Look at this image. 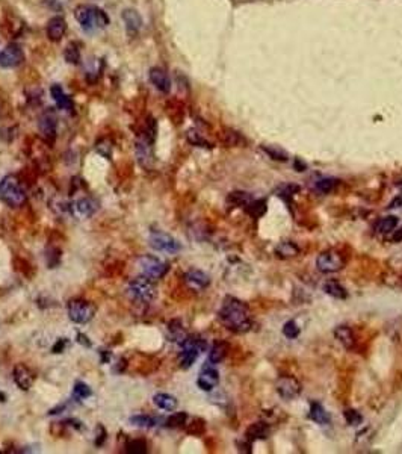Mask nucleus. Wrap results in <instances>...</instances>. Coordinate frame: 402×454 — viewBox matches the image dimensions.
Segmentation results:
<instances>
[{"mask_svg":"<svg viewBox=\"0 0 402 454\" xmlns=\"http://www.w3.org/2000/svg\"><path fill=\"white\" fill-rule=\"evenodd\" d=\"M56 126H58L56 112L53 109L44 111L38 120V127H40L41 135L47 139H53L56 136Z\"/></svg>","mask_w":402,"mask_h":454,"instance_id":"12","label":"nucleus"},{"mask_svg":"<svg viewBox=\"0 0 402 454\" xmlns=\"http://www.w3.org/2000/svg\"><path fill=\"white\" fill-rule=\"evenodd\" d=\"M97 429L100 431V434H99V438L96 439V445H97V447H101V445H103V441L106 439V430L103 429V426H99Z\"/></svg>","mask_w":402,"mask_h":454,"instance_id":"45","label":"nucleus"},{"mask_svg":"<svg viewBox=\"0 0 402 454\" xmlns=\"http://www.w3.org/2000/svg\"><path fill=\"white\" fill-rule=\"evenodd\" d=\"M50 94L51 97H53V100H54V103H56V106H58L59 109H62V111H71V108H73V101H71V99L64 93L62 86H59V85H53L50 88Z\"/></svg>","mask_w":402,"mask_h":454,"instance_id":"21","label":"nucleus"},{"mask_svg":"<svg viewBox=\"0 0 402 454\" xmlns=\"http://www.w3.org/2000/svg\"><path fill=\"white\" fill-rule=\"evenodd\" d=\"M245 209L252 218H260L266 212V200H251Z\"/></svg>","mask_w":402,"mask_h":454,"instance_id":"32","label":"nucleus"},{"mask_svg":"<svg viewBox=\"0 0 402 454\" xmlns=\"http://www.w3.org/2000/svg\"><path fill=\"white\" fill-rule=\"evenodd\" d=\"M345 420L350 426H358L363 423V416L357 410H352V409L345 412Z\"/></svg>","mask_w":402,"mask_h":454,"instance_id":"43","label":"nucleus"},{"mask_svg":"<svg viewBox=\"0 0 402 454\" xmlns=\"http://www.w3.org/2000/svg\"><path fill=\"white\" fill-rule=\"evenodd\" d=\"M73 211H75V214L77 217L88 218V217H91L97 211V203L94 202L93 199H80L79 202L75 203Z\"/></svg>","mask_w":402,"mask_h":454,"instance_id":"22","label":"nucleus"},{"mask_svg":"<svg viewBox=\"0 0 402 454\" xmlns=\"http://www.w3.org/2000/svg\"><path fill=\"white\" fill-rule=\"evenodd\" d=\"M76 20L79 22V25L82 26V29L91 32L96 29H104L109 25V17L106 15V12L94 5H80L75 9Z\"/></svg>","mask_w":402,"mask_h":454,"instance_id":"2","label":"nucleus"},{"mask_svg":"<svg viewBox=\"0 0 402 454\" xmlns=\"http://www.w3.org/2000/svg\"><path fill=\"white\" fill-rule=\"evenodd\" d=\"M337 183H339L337 179L325 177V179H321V180L316 182V189H318L319 193H322V194H330V193L336 188Z\"/></svg>","mask_w":402,"mask_h":454,"instance_id":"35","label":"nucleus"},{"mask_svg":"<svg viewBox=\"0 0 402 454\" xmlns=\"http://www.w3.org/2000/svg\"><path fill=\"white\" fill-rule=\"evenodd\" d=\"M14 381L17 383V386L23 391H29L35 381V376L32 374V371L25 366V365H17L14 368Z\"/></svg>","mask_w":402,"mask_h":454,"instance_id":"17","label":"nucleus"},{"mask_svg":"<svg viewBox=\"0 0 402 454\" xmlns=\"http://www.w3.org/2000/svg\"><path fill=\"white\" fill-rule=\"evenodd\" d=\"M220 383V374L215 368L212 366H204L201 370L200 376L197 378V385L200 388L201 391H206V392H210L213 388H216Z\"/></svg>","mask_w":402,"mask_h":454,"instance_id":"13","label":"nucleus"},{"mask_svg":"<svg viewBox=\"0 0 402 454\" xmlns=\"http://www.w3.org/2000/svg\"><path fill=\"white\" fill-rule=\"evenodd\" d=\"M129 423L135 427H139V429H150L157 424V420L153 416H149V415H135L129 420Z\"/></svg>","mask_w":402,"mask_h":454,"instance_id":"30","label":"nucleus"},{"mask_svg":"<svg viewBox=\"0 0 402 454\" xmlns=\"http://www.w3.org/2000/svg\"><path fill=\"white\" fill-rule=\"evenodd\" d=\"M138 265H139V270L142 271V274L147 278H150L151 282L162 278L170 270V265L167 262L160 260L159 257L150 256V254L139 257Z\"/></svg>","mask_w":402,"mask_h":454,"instance_id":"6","label":"nucleus"},{"mask_svg":"<svg viewBox=\"0 0 402 454\" xmlns=\"http://www.w3.org/2000/svg\"><path fill=\"white\" fill-rule=\"evenodd\" d=\"M308 416H310L312 421H315L316 424H321V426H327V424H330V421H331L328 412L322 407V404L316 403V401H313V403L310 404V413H308Z\"/></svg>","mask_w":402,"mask_h":454,"instance_id":"23","label":"nucleus"},{"mask_svg":"<svg viewBox=\"0 0 402 454\" xmlns=\"http://www.w3.org/2000/svg\"><path fill=\"white\" fill-rule=\"evenodd\" d=\"M398 224H399L398 217H395V215L384 217L382 220H379V223L377 224V230L379 233H390V232H395Z\"/></svg>","mask_w":402,"mask_h":454,"instance_id":"31","label":"nucleus"},{"mask_svg":"<svg viewBox=\"0 0 402 454\" xmlns=\"http://www.w3.org/2000/svg\"><path fill=\"white\" fill-rule=\"evenodd\" d=\"M262 150L265 151L271 159L278 161V162H286L289 159L287 153L283 150V149L277 147V146H262Z\"/></svg>","mask_w":402,"mask_h":454,"instance_id":"33","label":"nucleus"},{"mask_svg":"<svg viewBox=\"0 0 402 454\" xmlns=\"http://www.w3.org/2000/svg\"><path fill=\"white\" fill-rule=\"evenodd\" d=\"M251 196L242 191H234L231 194H228L227 197V204L230 207H247V204L251 202Z\"/></svg>","mask_w":402,"mask_h":454,"instance_id":"29","label":"nucleus"},{"mask_svg":"<svg viewBox=\"0 0 402 454\" xmlns=\"http://www.w3.org/2000/svg\"><path fill=\"white\" fill-rule=\"evenodd\" d=\"M65 30H67V22L61 17V15H56V17H51L47 23V37L50 41H61L62 37L65 35Z\"/></svg>","mask_w":402,"mask_h":454,"instance_id":"16","label":"nucleus"},{"mask_svg":"<svg viewBox=\"0 0 402 454\" xmlns=\"http://www.w3.org/2000/svg\"><path fill=\"white\" fill-rule=\"evenodd\" d=\"M276 254L277 257H280V259H292V257L300 254V247L297 244L290 242V241H284V242L277 246Z\"/></svg>","mask_w":402,"mask_h":454,"instance_id":"27","label":"nucleus"},{"mask_svg":"<svg viewBox=\"0 0 402 454\" xmlns=\"http://www.w3.org/2000/svg\"><path fill=\"white\" fill-rule=\"evenodd\" d=\"M126 448H127V453H132V454L147 453V444H145L144 439H133V441H129Z\"/></svg>","mask_w":402,"mask_h":454,"instance_id":"37","label":"nucleus"},{"mask_svg":"<svg viewBox=\"0 0 402 454\" xmlns=\"http://www.w3.org/2000/svg\"><path fill=\"white\" fill-rule=\"evenodd\" d=\"M168 336H170V341L173 342H177V344H183L188 338L185 328L181 327V321L180 320H173L170 321L168 324Z\"/></svg>","mask_w":402,"mask_h":454,"instance_id":"26","label":"nucleus"},{"mask_svg":"<svg viewBox=\"0 0 402 454\" xmlns=\"http://www.w3.org/2000/svg\"><path fill=\"white\" fill-rule=\"evenodd\" d=\"M0 199L12 207H20L26 202L25 191L22 189L15 176H6L0 182Z\"/></svg>","mask_w":402,"mask_h":454,"instance_id":"3","label":"nucleus"},{"mask_svg":"<svg viewBox=\"0 0 402 454\" xmlns=\"http://www.w3.org/2000/svg\"><path fill=\"white\" fill-rule=\"evenodd\" d=\"M269 434V426L263 421H257V423H252L251 426L247 429V433H245V439L248 442H254V441H262V439H266Z\"/></svg>","mask_w":402,"mask_h":454,"instance_id":"19","label":"nucleus"},{"mask_svg":"<svg viewBox=\"0 0 402 454\" xmlns=\"http://www.w3.org/2000/svg\"><path fill=\"white\" fill-rule=\"evenodd\" d=\"M277 394L283 398V400H294L301 394V383L295 377L290 376H283L277 380L276 385Z\"/></svg>","mask_w":402,"mask_h":454,"instance_id":"10","label":"nucleus"},{"mask_svg":"<svg viewBox=\"0 0 402 454\" xmlns=\"http://www.w3.org/2000/svg\"><path fill=\"white\" fill-rule=\"evenodd\" d=\"M185 282H186V285L191 289H194V291H203V289H206L210 285V277L204 271H201V270H189L185 274Z\"/></svg>","mask_w":402,"mask_h":454,"instance_id":"14","label":"nucleus"},{"mask_svg":"<svg viewBox=\"0 0 402 454\" xmlns=\"http://www.w3.org/2000/svg\"><path fill=\"white\" fill-rule=\"evenodd\" d=\"M77 341H79L80 344H85L86 347H91V342H89L88 338H86L85 335H82V333H77Z\"/></svg>","mask_w":402,"mask_h":454,"instance_id":"47","label":"nucleus"},{"mask_svg":"<svg viewBox=\"0 0 402 454\" xmlns=\"http://www.w3.org/2000/svg\"><path fill=\"white\" fill-rule=\"evenodd\" d=\"M227 353H228V345L226 342H216L213 344V347L209 352V363L210 365H218L226 359Z\"/></svg>","mask_w":402,"mask_h":454,"instance_id":"28","label":"nucleus"},{"mask_svg":"<svg viewBox=\"0 0 402 454\" xmlns=\"http://www.w3.org/2000/svg\"><path fill=\"white\" fill-rule=\"evenodd\" d=\"M218 320L230 331L245 333L252 327V318L250 307L242 300L227 295L218 310Z\"/></svg>","mask_w":402,"mask_h":454,"instance_id":"1","label":"nucleus"},{"mask_svg":"<svg viewBox=\"0 0 402 454\" xmlns=\"http://www.w3.org/2000/svg\"><path fill=\"white\" fill-rule=\"evenodd\" d=\"M150 80L151 83L160 91V93H170L171 90V80H170V76L168 73L160 68V67H153L150 70Z\"/></svg>","mask_w":402,"mask_h":454,"instance_id":"15","label":"nucleus"},{"mask_svg":"<svg viewBox=\"0 0 402 454\" xmlns=\"http://www.w3.org/2000/svg\"><path fill=\"white\" fill-rule=\"evenodd\" d=\"M183 350L180 353V357H178V362H180V368L183 370H188L191 368L197 357L200 356V353L203 350H206V341H203L200 338H191L188 336L186 341L181 344Z\"/></svg>","mask_w":402,"mask_h":454,"instance_id":"4","label":"nucleus"},{"mask_svg":"<svg viewBox=\"0 0 402 454\" xmlns=\"http://www.w3.org/2000/svg\"><path fill=\"white\" fill-rule=\"evenodd\" d=\"M64 58H65V61L68 64H75V65L79 64V61H80V50L77 49V44H75V43L68 44L65 51H64Z\"/></svg>","mask_w":402,"mask_h":454,"instance_id":"38","label":"nucleus"},{"mask_svg":"<svg viewBox=\"0 0 402 454\" xmlns=\"http://www.w3.org/2000/svg\"><path fill=\"white\" fill-rule=\"evenodd\" d=\"M188 141L191 143V144H194V146H198V147H212L203 136H201L200 133L197 132V130H194V129H191V130H188Z\"/></svg>","mask_w":402,"mask_h":454,"instance_id":"40","label":"nucleus"},{"mask_svg":"<svg viewBox=\"0 0 402 454\" xmlns=\"http://www.w3.org/2000/svg\"><path fill=\"white\" fill-rule=\"evenodd\" d=\"M127 291H129V295L132 299H135L136 302L139 303H150L154 299V295H156L151 280L145 277V276L133 278L129 283Z\"/></svg>","mask_w":402,"mask_h":454,"instance_id":"7","label":"nucleus"},{"mask_svg":"<svg viewBox=\"0 0 402 454\" xmlns=\"http://www.w3.org/2000/svg\"><path fill=\"white\" fill-rule=\"evenodd\" d=\"M68 318L76 324H86L96 315V306L85 300H70L67 304Z\"/></svg>","mask_w":402,"mask_h":454,"instance_id":"5","label":"nucleus"},{"mask_svg":"<svg viewBox=\"0 0 402 454\" xmlns=\"http://www.w3.org/2000/svg\"><path fill=\"white\" fill-rule=\"evenodd\" d=\"M345 267V260L342 254L337 252H324L321 253L316 259V268L318 271L330 274V273H337Z\"/></svg>","mask_w":402,"mask_h":454,"instance_id":"8","label":"nucleus"},{"mask_svg":"<svg viewBox=\"0 0 402 454\" xmlns=\"http://www.w3.org/2000/svg\"><path fill=\"white\" fill-rule=\"evenodd\" d=\"M153 403L156 404L159 409H162V410H168V412H171V410H176L178 401H177L176 397H173V395H170V394L159 392V394H156V395L153 397Z\"/></svg>","mask_w":402,"mask_h":454,"instance_id":"25","label":"nucleus"},{"mask_svg":"<svg viewBox=\"0 0 402 454\" xmlns=\"http://www.w3.org/2000/svg\"><path fill=\"white\" fill-rule=\"evenodd\" d=\"M204 430H206V426H204V421L200 420V418H194L189 424H188V427H186V431L189 433V434H203L204 433Z\"/></svg>","mask_w":402,"mask_h":454,"instance_id":"41","label":"nucleus"},{"mask_svg":"<svg viewBox=\"0 0 402 454\" xmlns=\"http://www.w3.org/2000/svg\"><path fill=\"white\" fill-rule=\"evenodd\" d=\"M149 242H150L151 247L154 250H157V252H165L174 254V253L180 252V249H181L180 242L177 241L176 238H173L168 233L159 232V230H156V232L151 233Z\"/></svg>","mask_w":402,"mask_h":454,"instance_id":"9","label":"nucleus"},{"mask_svg":"<svg viewBox=\"0 0 402 454\" xmlns=\"http://www.w3.org/2000/svg\"><path fill=\"white\" fill-rule=\"evenodd\" d=\"M186 420H188V415L185 412H177L174 415H171L165 423H167V427L170 429H178L186 426Z\"/></svg>","mask_w":402,"mask_h":454,"instance_id":"36","label":"nucleus"},{"mask_svg":"<svg viewBox=\"0 0 402 454\" xmlns=\"http://www.w3.org/2000/svg\"><path fill=\"white\" fill-rule=\"evenodd\" d=\"M123 22L126 25L127 33L129 35H135L139 32L141 26H142V19L139 15L138 11L135 9H124L123 11Z\"/></svg>","mask_w":402,"mask_h":454,"instance_id":"18","label":"nucleus"},{"mask_svg":"<svg viewBox=\"0 0 402 454\" xmlns=\"http://www.w3.org/2000/svg\"><path fill=\"white\" fill-rule=\"evenodd\" d=\"M96 150L99 151L100 154H103L104 158H111L112 154V146H111V141L109 139H100L96 146Z\"/></svg>","mask_w":402,"mask_h":454,"instance_id":"44","label":"nucleus"},{"mask_svg":"<svg viewBox=\"0 0 402 454\" xmlns=\"http://www.w3.org/2000/svg\"><path fill=\"white\" fill-rule=\"evenodd\" d=\"M324 291L325 294H328L330 297L333 299H337V300H345L348 299V291L345 286H342L337 280H328L324 285Z\"/></svg>","mask_w":402,"mask_h":454,"instance_id":"24","label":"nucleus"},{"mask_svg":"<svg viewBox=\"0 0 402 454\" xmlns=\"http://www.w3.org/2000/svg\"><path fill=\"white\" fill-rule=\"evenodd\" d=\"M65 345H67V341L65 339H59L56 342V345L53 347V353H62V350H64Z\"/></svg>","mask_w":402,"mask_h":454,"instance_id":"46","label":"nucleus"},{"mask_svg":"<svg viewBox=\"0 0 402 454\" xmlns=\"http://www.w3.org/2000/svg\"><path fill=\"white\" fill-rule=\"evenodd\" d=\"M25 61V53L22 47L15 43L8 44L3 50L0 51V67L3 68H14L19 67Z\"/></svg>","mask_w":402,"mask_h":454,"instance_id":"11","label":"nucleus"},{"mask_svg":"<svg viewBox=\"0 0 402 454\" xmlns=\"http://www.w3.org/2000/svg\"><path fill=\"white\" fill-rule=\"evenodd\" d=\"M91 395H93V391H91V388L86 383H83V381H77L76 383L75 389H73V397H75L77 401L86 400Z\"/></svg>","mask_w":402,"mask_h":454,"instance_id":"34","label":"nucleus"},{"mask_svg":"<svg viewBox=\"0 0 402 454\" xmlns=\"http://www.w3.org/2000/svg\"><path fill=\"white\" fill-rule=\"evenodd\" d=\"M300 331H301V330L298 327L297 321H294V320L284 323V326H283V335H284L287 339H295V338H298V336H300Z\"/></svg>","mask_w":402,"mask_h":454,"instance_id":"39","label":"nucleus"},{"mask_svg":"<svg viewBox=\"0 0 402 454\" xmlns=\"http://www.w3.org/2000/svg\"><path fill=\"white\" fill-rule=\"evenodd\" d=\"M334 336L336 339L346 348V350H352L355 345V336L351 327L348 326H339L334 328Z\"/></svg>","mask_w":402,"mask_h":454,"instance_id":"20","label":"nucleus"},{"mask_svg":"<svg viewBox=\"0 0 402 454\" xmlns=\"http://www.w3.org/2000/svg\"><path fill=\"white\" fill-rule=\"evenodd\" d=\"M244 138L241 136V133L239 132H234V130H227L226 133V144L227 146H230V147H233V146H241V144H244Z\"/></svg>","mask_w":402,"mask_h":454,"instance_id":"42","label":"nucleus"}]
</instances>
